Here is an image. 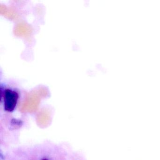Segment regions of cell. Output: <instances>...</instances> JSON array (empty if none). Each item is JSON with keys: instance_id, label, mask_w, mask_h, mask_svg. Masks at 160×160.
Returning <instances> with one entry per match:
<instances>
[{"instance_id": "cell-1", "label": "cell", "mask_w": 160, "mask_h": 160, "mask_svg": "<svg viewBox=\"0 0 160 160\" xmlns=\"http://www.w3.org/2000/svg\"><path fill=\"white\" fill-rule=\"evenodd\" d=\"M4 107L8 111H12L14 109L18 99V94L16 92L7 89L4 93Z\"/></svg>"}, {"instance_id": "cell-2", "label": "cell", "mask_w": 160, "mask_h": 160, "mask_svg": "<svg viewBox=\"0 0 160 160\" xmlns=\"http://www.w3.org/2000/svg\"><path fill=\"white\" fill-rule=\"evenodd\" d=\"M42 160H49L48 159H46V158H44V159H42Z\"/></svg>"}]
</instances>
